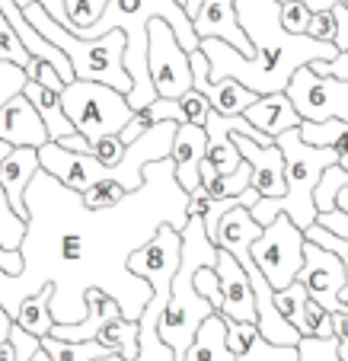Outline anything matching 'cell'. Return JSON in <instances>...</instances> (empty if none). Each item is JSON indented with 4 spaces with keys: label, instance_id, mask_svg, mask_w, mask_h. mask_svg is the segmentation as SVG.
Instances as JSON below:
<instances>
[{
    "label": "cell",
    "instance_id": "6da1fadb",
    "mask_svg": "<svg viewBox=\"0 0 348 361\" xmlns=\"http://www.w3.org/2000/svg\"><path fill=\"white\" fill-rule=\"evenodd\" d=\"M29 231L20 252L26 266L10 275L7 314L39 288L55 285L51 314L55 323L87 320V288H106L122 304L128 320H141L154 288L128 269V259L163 224L185 231L189 192L176 179V160L147 164L144 185L109 208H89L83 195L64 185L48 170H39L26 189Z\"/></svg>",
    "mask_w": 348,
    "mask_h": 361
},
{
    "label": "cell",
    "instance_id": "7a4b0ae2",
    "mask_svg": "<svg viewBox=\"0 0 348 361\" xmlns=\"http://www.w3.org/2000/svg\"><path fill=\"white\" fill-rule=\"evenodd\" d=\"M237 13L253 42V55H243L220 39H201V51L211 61V80L237 77L259 96L285 93L297 68L313 61H333L342 51L335 42L287 32L281 26L278 0H237Z\"/></svg>",
    "mask_w": 348,
    "mask_h": 361
},
{
    "label": "cell",
    "instance_id": "3957f363",
    "mask_svg": "<svg viewBox=\"0 0 348 361\" xmlns=\"http://www.w3.org/2000/svg\"><path fill=\"white\" fill-rule=\"evenodd\" d=\"M218 252L220 246L208 237L205 221L189 218V224L182 231V266H179L176 279H173L170 304H166L163 317H160V339L176 352V361H185V352H189L198 326L218 310L195 288V272L205 266H218Z\"/></svg>",
    "mask_w": 348,
    "mask_h": 361
},
{
    "label": "cell",
    "instance_id": "277c9868",
    "mask_svg": "<svg viewBox=\"0 0 348 361\" xmlns=\"http://www.w3.org/2000/svg\"><path fill=\"white\" fill-rule=\"evenodd\" d=\"M278 147L285 154V176H287V195L285 198H266L262 195L256 202V208H249L256 221L262 227H268L278 214H287L297 227L307 231L310 224H316L320 218V208H316V185H320L323 173L333 164H339V154L333 147H316V144H307L301 135V125L297 128L281 131Z\"/></svg>",
    "mask_w": 348,
    "mask_h": 361
},
{
    "label": "cell",
    "instance_id": "5b68a950",
    "mask_svg": "<svg viewBox=\"0 0 348 361\" xmlns=\"http://www.w3.org/2000/svg\"><path fill=\"white\" fill-rule=\"evenodd\" d=\"M26 20L45 35L48 42H55L64 55L74 64V77L77 80H96V83H109V87L131 93L135 80H131L128 68H125V48H128V35L122 29L99 35V39H83L74 29L61 26L55 16L45 10V4H29Z\"/></svg>",
    "mask_w": 348,
    "mask_h": 361
},
{
    "label": "cell",
    "instance_id": "8992f818",
    "mask_svg": "<svg viewBox=\"0 0 348 361\" xmlns=\"http://www.w3.org/2000/svg\"><path fill=\"white\" fill-rule=\"evenodd\" d=\"M64 112L70 116L74 128L89 141L106 135H122L125 125L135 118L128 93L96 80H70L61 93Z\"/></svg>",
    "mask_w": 348,
    "mask_h": 361
},
{
    "label": "cell",
    "instance_id": "52a82bcc",
    "mask_svg": "<svg viewBox=\"0 0 348 361\" xmlns=\"http://www.w3.org/2000/svg\"><path fill=\"white\" fill-rule=\"evenodd\" d=\"M304 250H307V233L297 227L287 214H278L272 224L262 231V237L253 243V259L259 262L262 275L272 281L275 291L297 281L304 269Z\"/></svg>",
    "mask_w": 348,
    "mask_h": 361
},
{
    "label": "cell",
    "instance_id": "ba28073f",
    "mask_svg": "<svg viewBox=\"0 0 348 361\" xmlns=\"http://www.w3.org/2000/svg\"><path fill=\"white\" fill-rule=\"evenodd\" d=\"M151 48H147V68H151V80L157 87V96L166 99H182L189 90H195L192 83V61L185 45L179 42L176 29L166 20H151Z\"/></svg>",
    "mask_w": 348,
    "mask_h": 361
},
{
    "label": "cell",
    "instance_id": "9c48e42d",
    "mask_svg": "<svg viewBox=\"0 0 348 361\" xmlns=\"http://www.w3.org/2000/svg\"><path fill=\"white\" fill-rule=\"evenodd\" d=\"M285 93L291 96L304 122H326V118H345L348 122V80L316 74L310 64H304L294 71Z\"/></svg>",
    "mask_w": 348,
    "mask_h": 361
},
{
    "label": "cell",
    "instance_id": "30bf717a",
    "mask_svg": "<svg viewBox=\"0 0 348 361\" xmlns=\"http://www.w3.org/2000/svg\"><path fill=\"white\" fill-rule=\"evenodd\" d=\"M297 281H304L307 291H310V298L320 300L326 310H333V314L345 310V304H342L345 266H342V259L333 250H326V246L307 240V250H304V269H301V275H297Z\"/></svg>",
    "mask_w": 348,
    "mask_h": 361
},
{
    "label": "cell",
    "instance_id": "8fae6325",
    "mask_svg": "<svg viewBox=\"0 0 348 361\" xmlns=\"http://www.w3.org/2000/svg\"><path fill=\"white\" fill-rule=\"evenodd\" d=\"M220 279V291H224V304H220V314L227 320H240V323H256V291L253 281L246 275V269L240 266V259L230 250L220 246L218 252V266H214Z\"/></svg>",
    "mask_w": 348,
    "mask_h": 361
},
{
    "label": "cell",
    "instance_id": "7c38bea8",
    "mask_svg": "<svg viewBox=\"0 0 348 361\" xmlns=\"http://www.w3.org/2000/svg\"><path fill=\"white\" fill-rule=\"evenodd\" d=\"M0 141H10L13 147H45L51 141L45 118L26 93L10 96L0 106Z\"/></svg>",
    "mask_w": 348,
    "mask_h": 361
},
{
    "label": "cell",
    "instance_id": "4fadbf2b",
    "mask_svg": "<svg viewBox=\"0 0 348 361\" xmlns=\"http://www.w3.org/2000/svg\"><path fill=\"white\" fill-rule=\"evenodd\" d=\"M198 39H220L243 55H253V42L246 35L237 13V0H201L198 13L192 16Z\"/></svg>",
    "mask_w": 348,
    "mask_h": 361
},
{
    "label": "cell",
    "instance_id": "5bb4252c",
    "mask_svg": "<svg viewBox=\"0 0 348 361\" xmlns=\"http://www.w3.org/2000/svg\"><path fill=\"white\" fill-rule=\"evenodd\" d=\"M233 137H237V147H240V154H243V160H249V166H253L256 189L266 198H285L287 176H285V154H281L278 141L266 147V144L253 141V137H246V135H237V131H233Z\"/></svg>",
    "mask_w": 348,
    "mask_h": 361
},
{
    "label": "cell",
    "instance_id": "9a60e30c",
    "mask_svg": "<svg viewBox=\"0 0 348 361\" xmlns=\"http://www.w3.org/2000/svg\"><path fill=\"white\" fill-rule=\"evenodd\" d=\"M173 160H176V179L185 192L201 185V160L208 157V131L201 125L179 122L176 141H173Z\"/></svg>",
    "mask_w": 348,
    "mask_h": 361
},
{
    "label": "cell",
    "instance_id": "2e32d148",
    "mask_svg": "<svg viewBox=\"0 0 348 361\" xmlns=\"http://www.w3.org/2000/svg\"><path fill=\"white\" fill-rule=\"evenodd\" d=\"M83 300H87V320H83V323H55L51 336L68 339V342H87V339H96V336H99V329H103L109 320L125 317L122 314V304H118V300L112 298L106 288H96V285L87 288Z\"/></svg>",
    "mask_w": 348,
    "mask_h": 361
},
{
    "label": "cell",
    "instance_id": "e0dca14e",
    "mask_svg": "<svg viewBox=\"0 0 348 361\" xmlns=\"http://www.w3.org/2000/svg\"><path fill=\"white\" fill-rule=\"evenodd\" d=\"M227 342H230L237 361H301V348L268 342L256 323L227 320Z\"/></svg>",
    "mask_w": 348,
    "mask_h": 361
},
{
    "label": "cell",
    "instance_id": "ac0fdd59",
    "mask_svg": "<svg viewBox=\"0 0 348 361\" xmlns=\"http://www.w3.org/2000/svg\"><path fill=\"white\" fill-rule=\"evenodd\" d=\"M42 170V157H39V147H13L0 166V185L7 192L10 204H13L20 214H26V189L29 183L35 179V173Z\"/></svg>",
    "mask_w": 348,
    "mask_h": 361
},
{
    "label": "cell",
    "instance_id": "d6986e66",
    "mask_svg": "<svg viewBox=\"0 0 348 361\" xmlns=\"http://www.w3.org/2000/svg\"><path fill=\"white\" fill-rule=\"evenodd\" d=\"M243 118L249 125H256L259 131L272 135V137H278L281 131H287V128H297V125L304 122L301 112H297V106L291 102V96H287V93H266V96H259L253 106H246Z\"/></svg>",
    "mask_w": 348,
    "mask_h": 361
},
{
    "label": "cell",
    "instance_id": "ffe728a7",
    "mask_svg": "<svg viewBox=\"0 0 348 361\" xmlns=\"http://www.w3.org/2000/svg\"><path fill=\"white\" fill-rule=\"evenodd\" d=\"M240 116H220V112H211L208 116V160L218 166V173H233L240 164H243V154L237 147V137H233V128H237Z\"/></svg>",
    "mask_w": 348,
    "mask_h": 361
},
{
    "label": "cell",
    "instance_id": "44dd1931",
    "mask_svg": "<svg viewBox=\"0 0 348 361\" xmlns=\"http://www.w3.org/2000/svg\"><path fill=\"white\" fill-rule=\"evenodd\" d=\"M185 361H237L230 342H227V317L214 310L201 326H198L195 339H192Z\"/></svg>",
    "mask_w": 348,
    "mask_h": 361
},
{
    "label": "cell",
    "instance_id": "7402d4cb",
    "mask_svg": "<svg viewBox=\"0 0 348 361\" xmlns=\"http://www.w3.org/2000/svg\"><path fill=\"white\" fill-rule=\"evenodd\" d=\"M23 93L32 99V106L39 109V116L45 118L51 141H58V137H68V135H74V131H77L74 122H70V116L64 112V99H61V93H58V90L45 87V83H39V80H26Z\"/></svg>",
    "mask_w": 348,
    "mask_h": 361
},
{
    "label": "cell",
    "instance_id": "603a6c76",
    "mask_svg": "<svg viewBox=\"0 0 348 361\" xmlns=\"http://www.w3.org/2000/svg\"><path fill=\"white\" fill-rule=\"evenodd\" d=\"M51 298H55V285H45V288H39L35 294H29V298L20 304V310L13 314V323L20 329H26V333L39 336V339L42 336H51V329H55Z\"/></svg>",
    "mask_w": 348,
    "mask_h": 361
},
{
    "label": "cell",
    "instance_id": "cb8c5ba5",
    "mask_svg": "<svg viewBox=\"0 0 348 361\" xmlns=\"http://www.w3.org/2000/svg\"><path fill=\"white\" fill-rule=\"evenodd\" d=\"M201 93L211 99V109L220 116H243L246 106H253L259 99L256 90H249L246 83H240L237 77H224V80H211Z\"/></svg>",
    "mask_w": 348,
    "mask_h": 361
},
{
    "label": "cell",
    "instance_id": "d4e9b609",
    "mask_svg": "<svg viewBox=\"0 0 348 361\" xmlns=\"http://www.w3.org/2000/svg\"><path fill=\"white\" fill-rule=\"evenodd\" d=\"M96 339L103 342L112 355H122L125 361H137V352H141V326L137 320H128V317H116L109 320Z\"/></svg>",
    "mask_w": 348,
    "mask_h": 361
},
{
    "label": "cell",
    "instance_id": "484cf974",
    "mask_svg": "<svg viewBox=\"0 0 348 361\" xmlns=\"http://www.w3.org/2000/svg\"><path fill=\"white\" fill-rule=\"evenodd\" d=\"M301 135L307 144L333 147L339 164L348 170V122L345 118H326V122H301Z\"/></svg>",
    "mask_w": 348,
    "mask_h": 361
},
{
    "label": "cell",
    "instance_id": "4316f807",
    "mask_svg": "<svg viewBox=\"0 0 348 361\" xmlns=\"http://www.w3.org/2000/svg\"><path fill=\"white\" fill-rule=\"evenodd\" d=\"M0 61L20 64V68H26L29 77H35V71H39V58L26 48L23 35L16 32V26L10 23V16L4 10H0Z\"/></svg>",
    "mask_w": 348,
    "mask_h": 361
},
{
    "label": "cell",
    "instance_id": "83f0119b",
    "mask_svg": "<svg viewBox=\"0 0 348 361\" xmlns=\"http://www.w3.org/2000/svg\"><path fill=\"white\" fill-rule=\"evenodd\" d=\"M42 348L51 355V361H93V358H103V355H112L99 339L68 342V339H58V336H42Z\"/></svg>",
    "mask_w": 348,
    "mask_h": 361
},
{
    "label": "cell",
    "instance_id": "f1b7e54d",
    "mask_svg": "<svg viewBox=\"0 0 348 361\" xmlns=\"http://www.w3.org/2000/svg\"><path fill=\"white\" fill-rule=\"evenodd\" d=\"M26 231H29V218L10 204L7 192L0 185V243L7 250H20L23 240H26Z\"/></svg>",
    "mask_w": 348,
    "mask_h": 361
},
{
    "label": "cell",
    "instance_id": "f546056e",
    "mask_svg": "<svg viewBox=\"0 0 348 361\" xmlns=\"http://www.w3.org/2000/svg\"><path fill=\"white\" fill-rule=\"evenodd\" d=\"M201 185L211 192V198H237L253 185V166H249V160H243L233 173H224L214 183H201Z\"/></svg>",
    "mask_w": 348,
    "mask_h": 361
},
{
    "label": "cell",
    "instance_id": "4dcf8cb0",
    "mask_svg": "<svg viewBox=\"0 0 348 361\" xmlns=\"http://www.w3.org/2000/svg\"><path fill=\"white\" fill-rule=\"evenodd\" d=\"M307 300H310V291H307V285H304V281H291L287 288L275 291V304H278V310L294 323V326H301Z\"/></svg>",
    "mask_w": 348,
    "mask_h": 361
},
{
    "label": "cell",
    "instance_id": "1f68e13d",
    "mask_svg": "<svg viewBox=\"0 0 348 361\" xmlns=\"http://www.w3.org/2000/svg\"><path fill=\"white\" fill-rule=\"evenodd\" d=\"M307 240H313V243L326 246V250H333L335 256L342 259V266H345V288H342V304H348V237H339V233H333L329 227H323L320 221L316 224H310L307 231Z\"/></svg>",
    "mask_w": 348,
    "mask_h": 361
},
{
    "label": "cell",
    "instance_id": "d6a6232c",
    "mask_svg": "<svg viewBox=\"0 0 348 361\" xmlns=\"http://www.w3.org/2000/svg\"><path fill=\"white\" fill-rule=\"evenodd\" d=\"M301 336H316V339H329V336H335L333 329V310H326V307L320 304V300L310 298L307 307H304V320H301Z\"/></svg>",
    "mask_w": 348,
    "mask_h": 361
},
{
    "label": "cell",
    "instance_id": "836d02e7",
    "mask_svg": "<svg viewBox=\"0 0 348 361\" xmlns=\"http://www.w3.org/2000/svg\"><path fill=\"white\" fill-rule=\"evenodd\" d=\"M106 7H109V0H68V16L74 20V32L83 35L106 13Z\"/></svg>",
    "mask_w": 348,
    "mask_h": 361
},
{
    "label": "cell",
    "instance_id": "e575fe53",
    "mask_svg": "<svg viewBox=\"0 0 348 361\" xmlns=\"http://www.w3.org/2000/svg\"><path fill=\"white\" fill-rule=\"evenodd\" d=\"M80 195L89 208H109V204L122 202V198L128 195V189H125L122 183H116V179H103V183H93L89 189H83Z\"/></svg>",
    "mask_w": 348,
    "mask_h": 361
},
{
    "label": "cell",
    "instance_id": "d590c367",
    "mask_svg": "<svg viewBox=\"0 0 348 361\" xmlns=\"http://www.w3.org/2000/svg\"><path fill=\"white\" fill-rule=\"evenodd\" d=\"M310 20H313V7L304 4V0H285L281 4V26L287 32H297V35H307Z\"/></svg>",
    "mask_w": 348,
    "mask_h": 361
},
{
    "label": "cell",
    "instance_id": "8d00e7d4",
    "mask_svg": "<svg viewBox=\"0 0 348 361\" xmlns=\"http://www.w3.org/2000/svg\"><path fill=\"white\" fill-rule=\"evenodd\" d=\"M301 361H342L339 358V339H316V336H304L301 339Z\"/></svg>",
    "mask_w": 348,
    "mask_h": 361
},
{
    "label": "cell",
    "instance_id": "74e56055",
    "mask_svg": "<svg viewBox=\"0 0 348 361\" xmlns=\"http://www.w3.org/2000/svg\"><path fill=\"white\" fill-rule=\"evenodd\" d=\"M26 80H29L26 68H20V64H13V61H0V106H4L10 96L23 93Z\"/></svg>",
    "mask_w": 348,
    "mask_h": 361
},
{
    "label": "cell",
    "instance_id": "f35d334b",
    "mask_svg": "<svg viewBox=\"0 0 348 361\" xmlns=\"http://www.w3.org/2000/svg\"><path fill=\"white\" fill-rule=\"evenodd\" d=\"M125 150H128V144H125L122 137H118V135H106V137H96L89 154H93V157L99 160L103 166H118V164H122V157H125Z\"/></svg>",
    "mask_w": 348,
    "mask_h": 361
},
{
    "label": "cell",
    "instance_id": "ab89813d",
    "mask_svg": "<svg viewBox=\"0 0 348 361\" xmlns=\"http://www.w3.org/2000/svg\"><path fill=\"white\" fill-rule=\"evenodd\" d=\"M182 112H185V122H192V125H201L205 128L208 125V116H211V99H208L201 90H189V93L182 96Z\"/></svg>",
    "mask_w": 348,
    "mask_h": 361
},
{
    "label": "cell",
    "instance_id": "60d3db41",
    "mask_svg": "<svg viewBox=\"0 0 348 361\" xmlns=\"http://www.w3.org/2000/svg\"><path fill=\"white\" fill-rule=\"evenodd\" d=\"M195 288H198V294H205V298L220 310V304H224V291H220V279H218V272H214V266L198 269L195 272Z\"/></svg>",
    "mask_w": 348,
    "mask_h": 361
},
{
    "label": "cell",
    "instance_id": "b9f144b4",
    "mask_svg": "<svg viewBox=\"0 0 348 361\" xmlns=\"http://www.w3.org/2000/svg\"><path fill=\"white\" fill-rule=\"evenodd\" d=\"M307 35H313V39H320V42H335V35H339V20H335V10H316L313 20H310Z\"/></svg>",
    "mask_w": 348,
    "mask_h": 361
},
{
    "label": "cell",
    "instance_id": "7bdbcfd3",
    "mask_svg": "<svg viewBox=\"0 0 348 361\" xmlns=\"http://www.w3.org/2000/svg\"><path fill=\"white\" fill-rule=\"evenodd\" d=\"M29 4H45V10L51 16H55L61 26H68V29H74V20L68 16V0H16V7L20 10H26Z\"/></svg>",
    "mask_w": 348,
    "mask_h": 361
},
{
    "label": "cell",
    "instance_id": "ee69618b",
    "mask_svg": "<svg viewBox=\"0 0 348 361\" xmlns=\"http://www.w3.org/2000/svg\"><path fill=\"white\" fill-rule=\"evenodd\" d=\"M310 68H313L316 74H329V77H339V80H348V48L339 51L333 61H313Z\"/></svg>",
    "mask_w": 348,
    "mask_h": 361
},
{
    "label": "cell",
    "instance_id": "f6af8a7d",
    "mask_svg": "<svg viewBox=\"0 0 348 361\" xmlns=\"http://www.w3.org/2000/svg\"><path fill=\"white\" fill-rule=\"evenodd\" d=\"M23 266H26L23 252H20V250H7V246L0 243V269H4L7 275H20Z\"/></svg>",
    "mask_w": 348,
    "mask_h": 361
},
{
    "label": "cell",
    "instance_id": "bcb514c9",
    "mask_svg": "<svg viewBox=\"0 0 348 361\" xmlns=\"http://www.w3.org/2000/svg\"><path fill=\"white\" fill-rule=\"evenodd\" d=\"M316 221H320L323 227H329L333 233H339V237H348V218H345V214H339V212H323Z\"/></svg>",
    "mask_w": 348,
    "mask_h": 361
},
{
    "label": "cell",
    "instance_id": "7dc6e473",
    "mask_svg": "<svg viewBox=\"0 0 348 361\" xmlns=\"http://www.w3.org/2000/svg\"><path fill=\"white\" fill-rule=\"evenodd\" d=\"M58 144L74 150V154H89V150H93V141H89L87 135H80V131H74V135H68V137H58Z\"/></svg>",
    "mask_w": 348,
    "mask_h": 361
},
{
    "label": "cell",
    "instance_id": "c3c4849f",
    "mask_svg": "<svg viewBox=\"0 0 348 361\" xmlns=\"http://www.w3.org/2000/svg\"><path fill=\"white\" fill-rule=\"evenodd\" d=\"M10 329H13V317L7 314V307L0 304V342L10 339Z\"/></svg>",
    "mask_w": 348,
    "mask_h": 361
},
{
    "label": "cell",
    "instance_id": "681fc988",
    "mask_svg": "<svg viewBox=\"0 0 348 361\" xmlns=\"http://www.w3.org/2000/svg\"><path fill=\"white\" fill-rule=\"evenodd\" d=\"M0 361H20V352H16L13 339H4V342H0Z\"/></svg>",
    "mask_w": 348,
    "mask_h": 361
},
{
    "label": "cell",
    "instance_id": "f907efd6",
    "mask_svg": "<svg viewBox=\"0 0 348 361\" xmlns=\"http://www.w3.org/2000/svg\"><path fill=\"white\" fill-rule=\"evenodd\" d=\"M278 4H285V0H278ZM304 4H310L316 13V10H333L335 4H348V0H304Z\"/></svg>",
    "mask_w": 348,
    "mask_h": 361
},
{
    "label": "cell",
    "instance_id": "816d5d0a",
    "mask_svg": "<svg viewBox=\"0 0 348 361\" xmlns=\"http://www.w3.org/2000/svg\"><path fill=\"white\" fill-rule=\"evenodd\" d=\"M7 298H10V275L0 269V304L7 307Z\"/></svg>",
    "mask_w": 348,
    "mask_h": 361
},
{
    "label": "cell",
    "instance_id": "f5cc1de1",
    "mask_svg": "<svg viewBox=\"0 0 348 361\" xmlns=\"http://www.w3.org/2000/svg\"><path fill=\"white\" fill-rule=\"evenodd\" d=\"M10 150H13V144H10V141H0V166H4V160H7Z\"/></svg>",
    "mask_w": 348,
    "mask_h": 361
},
{
    "label": "cell",
    "instance_id": "db71d44e",
    "mask_svg": "<svg viewBox=\"0 0 348 361\" xmlns=\"http://www.w3.org/2000/svg\"><path fill=\"white\" fill-rule=\"evenodd\" d=\"M198 7H201V0H185V13H189V16H195Z\"/></svg>",
    "mask_w": 348,
    "mask_h": 361
},
{
    "label": "cell",
    "instance_id": "11a10c76",
    "mask_svg": "<svg viewBox=\"0 0 348 361\" xmlns=\"http://www.w3.org/2000/svg\"><path fill=\"white\" fill-rule=\"evenodd\" d=\"M93 361H125L122 355H103V358H93Z\"/></svg>",
    "mask_w": 348,
    "mask_h": 361
},
{
    "label": "cell",
    "instance_id": "9f6ffc18",
    "mask_svg": "<svg viewBox=\"0 0 348 361\" xmlns=\"http://www.w3.org/2000/svg\"><path fill=\"white\" fill-rule=\"evenodd\" d=\"M13 345H16V342H13ZM16 352H20V348H16ZM20 361H26V358H23V352H20Z\"/></svg>",
    "mask_w": 348,
    "mask_h": 361
},
{
    "label": "cell",
    "instance_id": "6f0895ef",
    "mask_svg": "<svg viewBox=\"0 0 348 361\" xmlns=\"http://www.w3.org/2000/svg\"><path fill=\"white\" fill-rule=\"evenodd\" d=\"M342 170H345V166H342ZM345 179H348V170H345Z\"/></svg>",
    "mask_w": 348,
    "mask_h": 361
},
{
    "label": "cell",
    "instance_id": "680465c9",
    "mask_svg": "<svg viewBox=\"0 0 348 361\" xmlns=\"http://www.w3.org/2000/svg\"><path fill=\"white\" fill-rule=\"evenodd\" d=\"M179 4H182V7H185V0H179Z\"/></svg>",
    "mask_w": 348,
    "mask_h": 361
},
{
    "label": "cell",
    "instance_id": "91938a15",
    "mask_svg": "<svg viewBox=\"0 0 348 361\" xmlns=\"http://www.w3.org/2000/svg\"><path fill=\"white\" fill-rule=\"evenodd\" d=\"M345 7H348V4H345Z\"/></svg>",
    "mask_w": 348,
    "mask_h": 361
}]
</instances>
